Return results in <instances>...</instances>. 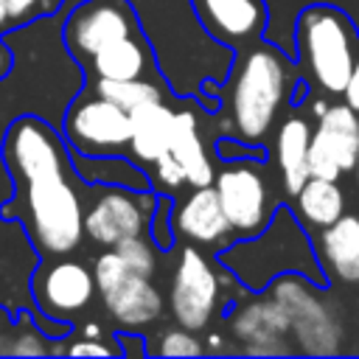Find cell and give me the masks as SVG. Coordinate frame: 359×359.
<instances>
[{"label": "cell", "mask_w": 359, "mask_h": 359, "mask_svg": "<svg viewBox=\"0 0 359 359\" xmlns=\"http://www.w3.org/2000/svg\"><path fill=\"white\" fill-rule=\"evenodd\" d=\"M0 163L14 185L0 216L22 224L39 258L73 255L84 241L87 182L62 129L42 115H17L0 135Z\"/></svg>", "instance_id": "6da1fadb"}, {"label": "cell", "mask_w": 359, "mask_h": 359, "mask_svg": "<svg viewBox=\"0 0 359 359\" xmlns=\"http://www.w3.org/2000/svg\"><path fill=\"white\" fill-rule=\"evenodd\" d=\"M216 264L227 269L244 292H264L275 278L289 272L328 286L314 238L292 205H278L269 224L255 236H238L227 247L216 250Z\"/></svg>", "instance_id": "7a4b0ae2"}, {"label": "cell", "mask_w": 359, "mask_h": 359, "mask_svg": "<svg viewBox=\"0 0 359 359\" xmlns=\"http://www.w3.org/2000/svg\"><path fill=\"white\" fill-rule=\"evenodd\" d=\"M297 81V65L292 67L289 56L278 45L258 39L241 50L227 95L230 135L244 143L264 146Z\"/></svg>", "instance_id": "3957f363"}, {"label": "cell", "mask_w": 359, "mask_h": 359, "mask_svg": "<svg viewBox=\"0 0 359 359\" xmlns=\"http://www.w3.org/2000/svg\"><path fill=\"white\" fill-rule=\"evenodd\" d=\"M294 48L297 76L309 90L342 98L359 56V31L351 17L328 3L306 6L294 20Z\"/></svg>", "instance_id": "277c9868"}, {"label": "cell", "mask_w": 359, "mask_h": 359, "mask_svg": "<svg viewBox=\"0 0 359 359\" xmlns=\"http://www.w3.org/2000/svg\"><path fill=\"white\" fill-rule=\"evenodd\" d=\"M325 289L328 286H320V283H314L303 275H294V272L275 278L264 289L286 309L297 353L331 356L339 351L342 325L337 320V311L323 297Z\"/></svg>", "instance_id": "5b68a950"}, {"label": "cell", "mask_w": 359, "mask_h": 359, "mask_svg": "<svg viewBox=\"0 0 359 359\" xmlns=\"http://www.w3.org/2000/svg\"><path fill=\"white\" fill-rule=\"evenodd\" d=\"M213 188L222 199L236 238L255 236L258 230H264L280 205L272 185V174L266 171V160L261 157L222 160L213 177Z\"/></svg>", "instance_id": "8992f818"}, {"label": "cell", "mask_w": 359, "mask_h": 359, "mask_svg": "<svg viewBox=\"0 0 359 359\" xmlns=\"http://www.w3.org/2000/svg\"><path fill=\"white\" fill-rule=\"evenodd\" d=\"M160 191L129 185H87L84 238L95 247H115L123 238L146 236Z\"/></svg>", "instance_id": "52a82bcc"}, {"label": "cell", "mask_w": 359, "mask_h": 359, "mask_svg": "<svg viewBox=\"0 0 359 359\" xmlns=\"http://www.w3.org/2000/svg\"><path fill=\"white\" fill-rule=\"evenodd\" d=\"M98 297L118 328H143L163 314V294L154 280L132 269L115 247H104L93 261Z\"/></svg>", "instance_id": "ba28073f"}, {"label": "cell", "mask_w": 359, "mask_h": 359, "mask_svg": "<svg viewBox=\"0 0 359 359\" xmlns=\"http://www.w3.org/2000/svg\"><path fill=\"white\" fill-rule=\"evenodd\" d=\"M70 151L104 157L129 151V112L84 84L67 104L59 123Z\"/></svg>", "instance_id": "9c48e42d"}, {"label": "cell", "mask_w": 359, "mask_h": 359, "mask_svg": "<svg viewBox=\"0 0 359 359\" xmlns=\"http://www.w3.org/2000/svg\"><path fill=\"white\" fill-rule=\"evenodd\" d=\"M137 34L143 28L129 0H81L62 20V42L79 65H87L101 48Z\"/></svg>", "instance_id": "30bf717a"}, {"label": "cell", "mask_w": 359, "mask_h": 359, "mask_svg": "<svg viewBox=\"0 0 359 359\" xmlns=\"http://www.w3.org/2000/svg\"><path fill=\"white\" fill-rule=\"evenodd\" d=\"M28 286L34 309L62 323H76L98 294L93 266L70 255L39 258Z\"/></svg>", "instance_id": "8fae6325"}, {"label": "cell", "mask_w": 359, "mask_h": 359, "mask_svg": "<svg viewBox=\"0 0 359 359\" xmlns=\"http://www.w3.org/2000/svg\"><path fill=\"white\" fill-rule=\"evenodd\" d=\"M168 309L174 323L194 334L208 328L222 309V278L196 244L180 250L168 286Z\"/></svg>", "instance_id": "7c38bea8"}, {"label": "cell", "mask_w": 359, "mask_h": 359, "mask_svg": "<svg viewBox=\"0 0 359 359\" xmlns=\"http://www.w3.org/2000/svg\"><path fill=\"white\" fill-rule=\"evenodd\" d=\"M359 163V112L345 101L328 104L314 123L309 146V177L339 180Z\"/></svg>", "instance_id": "4fadbf2b"}, {"label": "cell", "mask_w": 359, "mask_h": 359, "mask_svg": "<svg viewBox=\"0 0 359 359\" xmlns=\"http://www.w3.org/2000/svg\"><path fill=\"white\" fill-rule=\"evenodd\" d=\"M230 337L238 339L247 356H283L292 353V325L286 309L269 292H250L230 314Z\"/></svg>", "instance_id": "5bb4252c"}, {"label": "cell", "mask_w": 359, "mask_h": 359, "mask_svg": "<svg viewBox=\"0 0 359 359\" xmlns=\"http://www.w3.org/2000/svg\"><path fill=\"white\" fill-rule=\"evenodd\" d=\"M202 31L219 45L241 53L266 31L269 11L264 0H188Z\"/></svg>", "instance_id": "9a60e30c"}, {"label": "cell", "mask_w": 359, "mask_h": 359, "mask_svg": "<svg viewBox=\"0 0 359 359\" xmlns=\"http://www.w3.org/2000/svg\"><path fill=\"white\" fill-rule=\"evenodd\" d=\"M174 236L196 247L222 250L233 241V224L222 208V199L213 185H191V191L171 205Z\"/></svg>", "instance_id": "2e32d148"}, {"label": "cell", "mask_w": 359, "mask_h": 359, "mask_svg": "<svg viewBox=\"0 0 359 359\" xmlns=\"http://www.w3.org/2000/svg\"><path fill=\"white\" fill-rule=\"evenodd\" d=\"M311 132H314V115L309 112V107H297V104H292V109L280 118L275 129L272 154H275L278 182L286 199H292L309 180Z\"/></svg>", "instance_id": "e0dca14e"}, {"label": "cell", "mask_w": 359, "mask_h": 359, "mask_svg": "<svg viewBox=\"0 0 359 359\" xmlns=\"http://www.w3.org/2000/svg\"><path fill=\"white\" fill-rule=\"evenodd\" d=\"M314 250L328 283H359V216L342 213L334 224L317 230Z\"/></svg>", "instance_id": "ac0fdd59"}, {"label": "cell", "mask_w": 359, "mask_h": 359, "mask_svg": "<svg viewBox=\"0 0 359 359\" xmlns=\"http://www.w3.org/2000/svg\"><path fill=\"white\" fill-rule=\"evenodd\" d=\"M84 79H160L154 50L146 39V34L118 39L107 48H101L87 65H81Z\"/></svg>", "instance_id": "d6986e66"}, {"label": "cell", "mask_w": 359, "mask_h": 359, "mask_svg": "<svg viewBox=\"0 0 359 359\" xmlns=\"http://www.w3.org/2000/svg\"><path fill=\"white\" fill-rule=\"evenodd\" d=\"M171 126H174V107L160 98V101H146L140 107H135L129 112V151L126 157H132L137 165H143L146 171L157 163V157H163L168 151L171 143Z\"/></svg>", "instance_id": "ffe728a7"}, {"label": "cell", "mask_w": 359, "mask_h": 359, "mask_svg": "<svg viewBox=\"0 0 359 359\" xmlns=\"http://www.w3.org/2000/svg\"><path fill=\"white\" fill-rule=\"evenodd\" d=\"M168 151L185 168L188 185H196V188L199 185H213L216 165L205 151V143H202V135H199V109L191 101H185V104H180V109H174Z\"/></svg>", "instance_id": "44dd1931"}, {"label": "cell", "mask_w": 359, "mask_h": 359, "mask_svg": "<svg viewBox=\"0 0 359 359\" xmlns=\"http://www.w3.org/2000/svg\"><path fill=\"white\" fill-rule=\"evenodd\" d=\"M348 208L345 191L339 188V180H323L309 177L306 185L292 196V210L306 224V230L314 236L317 230L334 224Z\"/></svg>", "instance_id": "7402d4cb"}, {"label": "cell", "mask_w": 359, "mask_h": 359, "mask_svg": "<svg viewBox=\"0 0 359 359\" xmlns=\"http://www.w3.org/2000/svg\"><path fill=\"white\" fill-rule=\"evenodd\" d=\"M73 168L81 182L87 185H129V188H151V177L143 165H137L126 154H104L90 157L70 151Z\"/></svg>", "instance_id": "603a6c76"}, {"label": "cell", "mask_w": 359, "mask_h": 359, "mask_svg": "<svg viewBox=\"0 0 359 359\" xmlns=\"http://www.w3.org/2000/svg\"><path fill=\"white\" fill-rule=\"evenodd\" d=\"M84 84H90L98 95L109 98L112 104H118L121 109L132 112L135 107L146 104V101H160L168 98V87L163 79H123V81H112V79H84Z\"/></svg>", "instance_id": "cb8c5ba5"}, {"label": "cell", "mask_w": 359, "mask_h": 359, "mask_svg": "<svg viewBox=\"0 0 359 359\" xmlns=\"http://www.w3.org/2000/svg\"><path fill=\"white\" fill-rule=\"evenodd\" d=\"M62 0H0V34L20 28L36 17L53 14Z\"/></svg>", "instance_id": "d4e9b609"}, {"label": "cell", "mask_w": 359, "mask_h": 359, "mask_svg": "<svg viewBox=\"0 0 359 359\" xmlns=\"http://www.w3.org/2000/svg\"><path fill=\"white\" fill-rule=\"evenodd\" d=\"M115 250H118V255H121L132 269H137V272H143V275H149V278L157 275V255H160V250H157V244L149 238V233H146V236H135V238H123L121 244H115Z\"/></svg>", "instance_id": "484cf974"}, {"label": "cell", "mask_w": 359, "mask_h": 359, "mask_svg": "<svg viewBox=\"0 0 359 359\" xmlns=\"http://www.w3.org/2000/svg\"><path fill=\"white\" fill-rule=\"evenodd\" d=\"M149 353H157V356H202L205 345L194 337V331L177 325V328H165L154 345H146Z\"/></svg>", "instance_id": "4316f807"}, {"label": "cell", "mask_w": 359, "mask_h": 359, "mask_svg": "<svg viewBox=\"0 0 359 359\" xmlns=\"http://www.w3.org/2000/svg\"><path fill=\"white\" fill-rule=\"evenodd\" d=\"M171 205H174L171 194H160L157 208H154L151 222H149V238L157 244L160 252H168L174 247V238H177L174 227H171Z\"/></svg>", "instance_id": "83f0119b"}, {"label": "cell", "mask_w": 359, "mask_h": 359, "mask_svg": "<svg viewBox=\"0 0 359 359\" xmlns=\"http://www.w3.org/2000/svg\"><path fill=\"white\" fill-rule=\"evenodd\" d=\"M65 353L70 356H123L118 337H112V342H104L101 334H87L81 339H73L65 345Z\"/></svg>", "instance_id": "f1b7e54d"}, {"label": "cell", "mask_w": 359, "mask_h": 359, "mask_svg": "<svg viewBox=\"0 0 359 359\" xmlns=\"http://www.w3.org/2000/svg\"><path fill=\"white\" fill-rule=\"evenodd\" d=\"M342 101H345L351 109H356V112H359V56H356V65H353L351 81H348V87H345V93H342Z\"/></svg>", "instance_id": "f546056e"}, {"label": "cell", "mask_w": 359, "mask_h": 359, "mask_svg": "<svg viewBox=\"0 0 359 359\" xmlns=\"http://www.w3.org/2000/svg\"><path fill=\"white\" fill-rule=\"evenodd\" d=\"M11 67H14V50L8 48V42L0 34V79H6Z\"/></svg>", "instance_id": "4dcf8cb0"}, {"label": "cell", "mask_w": 359, "mask_h": 359, "mask_svg": "<svg viewBox=\"0 0 359 359\" xmlns=\"http://www.w3.org/2000/svg\"><path fill=\"white\" fill-rule=\"evenodd\" d=\"M353 180H356V191H359V163H356V168H353Z\"/></svg>", "instance_id": "1f68e13d"}]
</instances>
